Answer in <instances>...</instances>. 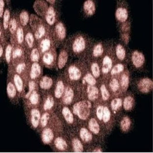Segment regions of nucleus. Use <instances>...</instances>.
<instances>
[{
    "label": "nucleus",
    "mask_w": 153,
    "mask_h": 153,
    "mask_svg": "<svg viewBox=\"0 0 153 153\" xmlns=\"http://www.w3.org/2000/svg\"><path fill=\"white\" fill-rule=\"evenodd\" d=\"M68 73L70 79L72 80H78L81 76L80 70L75 66H71L68 69Z\"/></svg>",
    "instance_id": "6"
},
{
    "label": "nucleus",
    "mask_w": 153,
    "mask_h": 153,
    "mask_svg": "<svg viewBox=\"0 0 153 153\" xmlns=\"http://www.w3.org/2000/svg\"><path fill=\"white\" fill-rule=\"evenodd\" d=\"M89 130L95 134H98L100 131V127L97 121L94 118L90 119L88 124Z\"/></svg>",
    "instance_id": "21"
},
{
    "label": "nucleus",
    "mask_w": 153,
    "mask_h": 153,
    "mask_svg": "<svg viewBox=\"0 0 153 153\" xmlns=\"http://www.w3.org/2000/svg\"><path fill=\"white\" fill-rule=\"evenodd\" d=\"M138 88L142 93H149L153 88V82L147 78L142 79L138 84Z\"/></svg>",
    "instance_id": "2"
},
{
    "label": "nucleus",
    "mask_w": 153,
    "mask_h": 153,
    "mask_svg": "<svg viewBox=\"0 0 153 153\" xmlns=\"http://www.w3.org/2000/svg\"><path fill=\"white\" fill-rule=\"evenodd\" d=\"M103 51H104V49H103L102 45L101 44H98L97 45H96L94 49L93 52V55L96 57H99L103 54Z\"/></svg>",
    "instance_id": "36"
},
{
    "label": "nucleus",
    "mask_w": 153,
    "mask_h": 153,
    "mask_svg": "<svg viewBox=\"0 0 153 153\" xmlns=\"http://www.w3.org/2000/svg\"><path fill=\"white\" fill-rule=\"evenodd\" d=\"M54 105V100L52 96H49L47 98L44 105V109L45 110L51 109Z\"/></svg>",
    "instance_id": "32"
},
{
    "label": "nucleus",
    "mask_w": 153,
    "mask_h": 153,
    "mask_svg": "<svg viewBox=\"0 0 153 153\" xmlns=\"http://www.w3.org/2000/svg\"><path fill=\"white\" fill-rule=\"evenodd\" d=\"M91 107V103L88 101L78 102L73 106V113L77 115L80 119L85 120L89 115Z\"/></svg>",
    "instance_id": "1"
},
{
    "label": "nucleus",
    "mask_w": 153,
    "mask_h": 153,
    "mask_svg": "<svg viewBox=\"0 0 153 153\" xmlns=\"http://www.w3.org/2000/svg\"><path fill=\"white\" fill-rule=\"evenodd\" d=\"M116 56L120 60H123L126 55L125 50L121 45H118L116 48Z\"/></svg>",
    "instance_id": "26"
},
{
    "label": "nucleus",
    "mask_w": 153,
    "mask_h": 153,
    "mask_svg": "<svg viewBox=\"0 0 153 153\" xmlns=\"http://www.w3.org/2000/svg\"><path fill=\"white\" fill-rule=\"evenodd\" d=\"M133 104H134V100L133 98L131 97V96H128L124 99V103H123L124 109L126 110H131L133 107Z\"/></svg>",
    "instance_id": "24"
},
{
    "label": "nucleus",
    "mask_w": 153,
    "mask_h": 153,
    "mask_svg": "<svg viewBox=\"0 0 153 153\" xmlns=\"http://www.w3.org/2000/svg\"><path fill=\"white\" fill-rule=\"evenodd\" d=\"M50 115L48 113H45L42 115L41 119V124L42 127H45L48 123V119H49Z\"/></svg>",
    "instance_id": "49"
},
{
    "label": "nucleus",
    "mask_w": 153,
    "mask_h": 153,
    "mask_svg": "<svg viewBox=\"0 0 153 153\" xmlns=\"http://www.w3.org/2000/svg\"><path fill=\"white\" fill-rule=\"evenodd\" d=\"M110 87L114 92L117 91L119 88V84L116 79H113L111 80L110 84Z\"/></svg>",
    "instance_id": "43"
},
{
    "label": "nucleus",
    "mask_w": 153,
    "mask_h": 153,
    "mask_svg": "<svg viewBox=\"0 0 153 153\" xmlns=\"http://www.w3.org/2000/svg\"><path fill=\"white\" fill-rule=\"evenodd\" d=\"M31 124L33 127L37 128L38 126L39 122L40 119V113L39 110L36 109H33L31 111Z\"/></svg>",
    "instance_id": "12"
},
{
    "label": "nucleus",
    "mask_w": 153,
    "mask_h": 153,
    "mask_svg": "<svg viewBox=\"0 0 153 153\" xmlns=\"http://www.w3.org/2000/svg\"><path fill=\"white\" fill-rule=\"evenodd\" d=\"M84 8L85 13L88 15H93L96 10L94 3L91 0H87L85 2Z\"/></svg>",
    "instance_id": "5"
},
{
    "label": "nucleus",
    "mask_w": 153,
    "mask_h": 153,
    "mask_svg": "<svg viewBox=\"0 0 153 153\" xmlns=\"http://www.w3.org/2000/svg\"><path fill=\"white\" fill-rule=\"evenodd\" d=\"M25 66H26V65H25V64L24 63L19 64L17 66V68H16V71H17V73H18V74H20V73H21L24 69Z\"/></svg>",
    "instance_id": "54"
},
{
    "label": "nucleus",
    "mask_w": 153,
    "mask_h": 153,
    "mask_svg": "<svg viewBox=\"0 0 153 153\" xmlns=\"http://www.w3.org/2000/svg\"><path fill=\"white\" fill-rule=\"evenodd\" d=\"M11 46L10 45H8L6 50V61L9 63L10 61V57H11Z\"/></svg>",
    "instance_id": "50"
},
{
    "label": "nucleus",
    "mask_w": 153,
    "mask_h": 153,
    "mask_svg": "<svg viewBox=\"0 0 153 153\" xmlns=\"http://www.w3.org/2000/svg\"><path fill=\"white\" fill-rule=\"evenodd\" d=\"M62 115L67 122L69 124H72L74 121L73 115L67 107H64L62 109Z\"/></svg>",
    "instance_id": "18"
},
{
    "label": "nucleus",
    "mask_w": 153,
    "mask_h": 153,
    "mask_svg": "<svg viewBox=\"0 0 153 153\" xmlns=\"http://www.w3.org/2000/svg\"><path fill=\"white\" fill-rule=\"evenodd\" d=\"M45 33V28L43 26H41L39 27L35 33V37H36V38L40 39L44 35Z\"/></svg>",
    "instance_id": "44"
},
{
    "label": "nucleus",
    "mask_w": 153,
    "mask_h": 153,
    "mask_svg": "<svg viewBox=\"0 0 153 153\" xmlns=\"http://www.w3.org/2000/svg\"><path fill=\"white\" fill-rule=\"evenodd\" d=\"M46 20L49 25H52L54 24L56 20V13L53 6H50L46 15Z\"/></svg>",
    "instance_id": "8"
},
{
    "label": "nucleus",
    "mask_w": 153,
    "mask_h": 153,
    "mask_svg": "<svg viewBox=\"0 0 153 153\" xmlns=\"http://www.w3.org/2000/svg\"><path fill=\"white\" fill-rule=\"evenodd\" d=\"M84 80L90 85H95L96 83V80L93 77V76L89 73L85 75V77H84Z\"/></svg>",
    "instance_id": "37"
},
{
    "label": "nucleus",
    "mask_w": 153,
    "mask_h": 153,
    "mask_svg": "<svg viewBox=\"0 0 153 153\" xmlns=\"http://www.w3.org/2000/svg\"><path fill=\"white\" fill-rule=\"evenodd\" d=\"M91 70L93 76L95 78H98L100 76V69L99 67L96 63H94L91 66Z\"/></svg>",
    "instance_id": "40"
},
{
    "label": "nucleus",
    "mask_w": 153,
    "mask_h": 153,
    "mask_svg": "<svg viewBox=\"0 0 153 153\" xmlns=\"http://www.w3.org/2000/svg\"><path fill=\"white\" fill-rule=\"evenodd\" d=\"M9 18H10V13L8 9H6L3 14V25L5 29H6L8 28L9 24Z\"/></svg>",
    "instance_id": "34"
},
{
    "label": "nucleus",
    "mask_w": 153,
    "mask_h": 153,
    "mask_svg": "<svg viewBox=\"0 0 153 153\" xmlns=\"http://www.w3.org/2000/svg\"><path fill=\"white\" fill-rule=\"evenodd\" d=\"M17 38L19 43H21L23 41L24 33L22 28H19L17 29Z\"/></svg>",
    "instance_id": "47"
},
{
    "label": "nucleus",
    "mask_w": 153,
    "mask_h": 153,
    "mask_svg": "<svg viewBox=\"0 0 153 153\" xmlns=\"http://www.w3.org/2000/svg\"><path fill=\"white\" fill-rule=\"evenodd\" d=\"M104 107L102 105L99 106L98 107L97 109V111H96V114H97V116L98 118L100 120H102L103 119V112H104Z\"/></svg>",
    "instance_id": "51"
},
{
    "label": "nucleus",
    "mask_w": 153,
    "mask_h": 153,
    "mask_svg": "<svg viewBox=\"0 0 153 153\" xmlns=\"http://www.w3.org/2000/svg\"><path fill=\"white\" fill-rule=\"evenodd\" d=\"M14 82L18 91H21L23 89V82L22 79L18 75H15L14 77Z\"/></svg>",
    "instance_id": "28"
},
{
    "label": "nucleus",
    "mask_w": 153,
    "mask_h": 153,
    "mask_svg": "<svg viewBox=\"0 0 153 153\" xmlns=\"http://www.w3.org/2000/svg\"><path fill=\"white\" fill-rule=\"evenodd\" d=\"M129 84V78L128 75L124 74L123 75L121 79V85L123 89H127L128 87Z\"/></svg>",
    "instance_id": "33"
},
{
    "label": "nucleus",
    "mask_w": 153,
    "mask_h": 153,
    "mask_svg": "<svg viewBox=\"0 0 153 153\" xmlns=\"http://www.w3.org/2000/svg\"><path fill=\"white\" fill-rule=\"evenodd\" d=\"M132 61L135 66L138 68L142 66L145 61V57L142 53L135 51L132 55Z\"/></svg>",
    "instance_id": "3"
},
{
    "label": "nucleus",
    "mask_w": 153,
    "mask_h": 153,
    "mask_svg": "<svg viewBox=\"0 0 153 153\" xmlns=\"http://www.w3.org/2000/svg\"><path fill=\"white\" fill-rule=\"evenodd\" d=\"M64 90V85L61 80H59L57 82L56 86V89L54 91V95L57 98H59L62 96Z\"/></svg>",
    "instance_id": "20"
},
{
    "label": "nucleus",
    "mask_w": 153,
    "mask_h": 153,
    "mask_svg": "<svg viewBox=\"0 0 153 153\" xmlns=\"http://www.w3.org/2000/svg\"><path fill=\"white\" fill-rule=\"evenodd\" d=\"M54 144L57 148L59 150H65L67 147L66 142L62 138H58L54 141Z\"/></svg>",
    "instance_id": "23"
},
{
    "label": "nucleus",
    "mask_w": 153,
    "mask_h": 153,
    "mask_svg": "<svg viewBox=\"0 0 153 153\" xmlns=\"http://www.w3.org/2000/svg\"><path fill=\"white\" fill-rule=\"evenodd\" d=\"M102 71L104 74H107L110 70L112 65V60L110 57L105 56L103 59Z\"/></svg>",
    "instance_id": "13"
},
{
    "label": "nucleus",
    "mask_w": 153,
    "mask_h": 153,
    "mask_svg": "<svg viewBox=\"0 0 153 153\" xmlns=\"http://www.w3.org/2000/svg\"><path fill=\"white\" fill-rule=\"evenodd\" d=\"M9 31H10L11 34L14 33L15 31L17 28V24H16V21L15 19H13L10 21L9 22Z\"/></svg>",
    "instance_id": "48"
},
{
    "label": "nucleus",
    "mask_w": 153,
    "mask_h": 153,
    "mask_svg": "<svg viewBox=\"0 0 153 153\" xmlns=\"http://www.w3.org/2000/svg\"><path fill=\"white\" fill-rule=\"evenodd\" d=\"M131 122L128 116H125L121 121V128L123 131H127L130 129Z\"/></svg>",
    "instance_id": "22"
},
{
    "label": "nucleus",
    "mask_w": 153,
    "mask_h": 153,
    "mask_svg": "<svg viewBox=\"0 0 153 153\" xmlns=\"http://www.w3.org/2000/svg\"><path fill=\"white\" fill-rule=\"evenodd\" d=\"M74 97V92L72 88L67 87L65 90V93L63 97V102L66 105L71 104Z\"/></svg>",
    "instance_id": "9"
},
{
    "label": "nucleus",
    "mask_w": 153,
    "mask_h": 153,
    "mask_svg": "<svg viewBox=\"0 0 153 153\" xmlns=\"http://www.w3.org/2000/svg\"><path fill=\"white\" fill-rule=\"evenodd\" d=\"M87 92L88 94V99L90 100H95L98 97L99 91L96 87L90 85L87 87Z\"/></svg>",
    "instance_id": "10"
},
{
    "label": "nucleus",
    "mask_w": 153,
    "mask_h": 153,
    "mask_svg": "<svg viewBox=\"0 0 153 153\" xmlns=\"http://www.w3.org/2000/svg\"><path fill=\"white\" fill-rule=\"evenodd\" d=\"M43 60L45 64L47 65H50L53 62L54 57L50 53H45V54H44Z\"/></svg>",
    "instance_id": "35"
},
{
    "label": "nucleus",
    "mask_w": 153,
    "mask_h": 153,
    "mask_svg": "<svg viewBox=\"0 0 153 153\" xmlns=\"http://www.w3.org/2000/svg\"><path fill=\"white\" fill-rule=\"evenodd\" d=\"M93 152H95V153H101V152H102V151L101 149L97 148L94 150Z\"/></svg>",
    "instance_id": "56"
},
{
    "label": "nucleus",
    "mask_w": 153,
    "mask_h": 153,
    "mask_svg": "<svg viewBox=\"0 0 153 153\" xmlns=\"http://www.w3.org/2000/svg\"><path fill=\"white\" fill-rule=\"evenodd\" d=\"M39 96L36 91H33L29 96V101L31 104L36 105L38 102Z\"/></svg>",
    "instance_id": "38"
},
{
    "label": "nucleus",
    "mask_w": 153,
    "mask_h": 153,
    "mask_svg": "<svg viewBox=\"0 0 153 153\" xmlns=\"http://www.w3.org/2000/svg\"><path fill=\"white\" fill-rule=\"evenodd\" d=\"M85 48V39L82 36L77 37L74 41L73 45V51L75 53H80Z\"/></svg>",
    "instance_id": "4"
},
{
    "label": "nucleus",
    "mask_w": 153,
    "mask_h": 153,
    "mask_svg": "<svg viewBox=\"0 0 153 153\" xmlns=\"http://www.w3.org/2000/svg\"><path fill=\"white\" fill-rule=\"evenodd\" d=\"M68 59V54L66 52L63 51L61 52L59 55V60H58V66L59 69H62L65 66Z\"/></svg>",
    "instance_id": "14"
},
{
    "label": "nucleus",
    "mask_w": 153,
    "mask_h": 153,
    "mask_svg": "<svg viewBox=\"0 0 153 153\" xmlns=\"http://www.w3.org/2000/svg\"><path fill=\"white\" fill-rule=\"evenodd\" d=\"M101 91L102 92V96L103 99L104 100L106 101L110 98V93L108 91L107 88L105 87V85H102L101 87Z\"/></svg>",
    "instance_id": "39"
},
{
    "label": "nucleus",
    "mask_w": 153,
    "mask_h": 153,
    "mask_svg": "<svg viewBox=\"0 0 153 153\" xmlns=\"http://www.w3.org/2000/svg\"><path fill=\"white\" fill-rule=\"evenodd\" d=\"M80 137L82 140L85 142H89L92 139V136L90 133L87 129L82 128L80 129Z\"/></svg>",
    "instance_id": "19"
},
{
    "label": "nucleus",
    "mask_w": 153,
    "mask_h": 153,
    "mask_svg": "<svg viewBox=\"0 0 153 153\" xmlns=\"http://www.w3.org/2000/svg\"><path fill=\"white\" fill-rule=\"evenodd\" d=\"M73 149L76 153H80L82 152L84 148L82 143L79 139L75 138L72 141Z\"/></svg>",
    "instance_id": "25"
},
{
    "label": "nucleus",
    "mask_w": 153,
    "mask_h": 153,
    "mask_svg": "<svg viewBox=\"0 0 153 153\" xmlns=\"http://www.w3.org/2000/svg\"><path fill=\"white\" fill-rule=\"evenodd\" d=\"M53 85V80L51 78L44 77L40 80V87L44 89H49Z\"/></svg>",
    "instance_id": "15"
},
{
    "label": "nucleus",
    "mask_w": 153,
    "mask_h": 153,
    "mask_svg": "<svg viewBox=\"0 0 153 153\" xmlns=\"http://www.w3.org/2000/svg\"><path fill=\"white\" fill-rule=\"evenodd\" d=\"M26 40L28 43L29 48H32L33 46V43L34 38L33 37V34L31 33H28L26 36Z\"/></svg>",
    "instance_id": "46"
},
{
    "label": "nucleus",
    "mask_w": 153,
    "mask_h": 153,
    "mask_svg": "<svg viewBox=\"0 0 153 153\" xmlns=\"http://www.w3.org/2000/svg\"><path fill=\"white\" fill-rule=\"evenodd\" d=\"M116 17L119 21L125 22L128 17V11L125 8H119L116 11Z\"/></svg>",
    "instance_id": "11"
},
{
    "label": "nucleus",
    "mask_w": 153,
    "mask_h": 153,
    "mask_svg": "<svg viewBox=\"0 0 153 153\" xmlns=\"http://www.w3.org/2000/svg\"><path fill=\"white\" fill-rule=\"evenodd\" d=\"M3 53V49L2 48V46H0V57H2Z\"/></svg>",
    "instance_id": "57"
},
{
    "label": "nucleus",
    "mask_w": 153,
    "mask_h": 153,
    "mask_svg": "<svg viewBox=\"0 0 153 153\" xmlns=\"http://www.w3.org/2000/svg\"><path fill=\"white\" fill-rule=\"evenodd\" d=\"M20 19L21 23L23 26H25L27 25L29 20V17L28 13L26 11H22L20 14Z\"/></svg>",
    "instance_id": "27"
},
{
    "label": "nucleus",
    "mask_w": 153,
    "mask_h": 153,
    "mask_svg": "<svg viewBox=\"0 0 153 153\" xmlns=\"http://www.w3.org/2000/svg\"><path fill=\"white\" fill-rule=\"evenodd\" d=\"M122 101L120 98L113 99L111 103V107L113 110H116L122 105Z\"/></svg>",
    "instance_id": "31"
},
{
    "label": "nucleus",
    "mask_w": 153,
    "mask_h": 153,
    "mask_svg": "<svg viewBox=\"0 0 153 153\" xmlns=\"http://www.w3.org/2000/svg\"><path fill=\"white\" fill-rule=\"evenodd\" d=\"M47 1V2H49L50 3H54V2H55V1H50V0H49V1L48 0V1Z\"/></svg>",
    "instance_id": "58"
},
{
    "label": "nucleus",
    "mask_w": 153,
    "mask_h": 153,
    "mask_svg": "<svg viewBox=\"0 0 153 153\" xmlns=\"http://www.w3.org/2000/svg\"><path fill=\"white\" fill-rule=\"evenodd\" d=\"M7 93L8 96L10 98L14 97L16 94L15 87L11 82H9L7 86Z\"/></svg>",
    "instance_id": "30"
},
{
    "label": "nucleus",
    "mask_w": 153,
    "mask_h": 153,
    "mask_svg": "<svg viewBox=\"0 0 153 153\" xmlns=\"http://www.w3.org/2000/svg\"><path fill=\"white\" fill-rule=\"evenodd\" d=\"M110 110L107 107H105L104 108V112H103V119L105 123H107L110 120Z\"/></svg>",
    "instance_id": "42"
},
{
    "label": "nucleus",
    "mask_w": 153,
    "mask_h": 153,
    "mask_svg": "<svg viewBox=\"0 0 153 153\" xmlns=\"http://www.w3.org/2000/svg\"><path fill=\"white\" fill-rule=\"evenodd\" d=\"M54 138V133L50 128L45 129L42 134V139L44 144L51 143Z\"/></svg>",
    "instance_id": "7"
},
{
    "label": "nucleus",
    "mask_w": 153,
    "mask_h": 153,
    "mask_svg": "<svg viewBox=\"0 0 153 153\" xmlns=\"http://www.w3.org/2000/svg\"><path fill=\"white\" fill-rule=\"evenodd\" d=\"M41 72L40 65L37 63L33 64L31 66V71L30 73V77L32 79H36V78L39 76Z\"/></svg>",
    "instance_id": "17"
},
{
    "label": "nucleus",
    "mask_w": 153,
    "mask_h": 153,
    "mask_svg": "<svg viewBox=\"0 0 153 153\" xmlns=\"http://www.w3.org/2000/svg\"><path fill=\"white\" fill-rule=\"evenodd\" d=\"M29 91L28 92V93L26 95V98H27L30 96V95L31 94V93L33 92L35 88L36 84H35L34 81L29 82Z\"/></svg>",
    "instance_id": "52"
},
{
    "label": "nucleus",
    "mask_w": 153,
    "mask_h": 153,
    "mask_svg": "<svg viewBox=\"0 0 153 153\" xmlns=\"http://www.w3.org/2000/svg\"><path fill=\"white\" fill-rule=\"evenodd\" d=\"M3 8H4V2L3 0L0 1V17H2L3 13Z\"/></svg>",
    "instance_id": "55"
},
{
    "label": "nucleus",
    "mask_w": 153,
    "mask_h": 153,
    "mask_svg": "<svg viewBox=\"0 0 153 153\" xmlns=\"http://www.w3.org/2000/svg\"><path fill=\"white\" fill-rule=\"evenodd\" d=\"M51 46V42L49 39H45L42 40V42L40 44V48L42 52H45L49 49Z\"/></svg>",
    "instance_id": "29"
},
{
    "label": "nucleus",
    "mask_w": 153,
    "mask_h": 153,
    "mask_svg": "<svg viewBox=\"0 0 153 153\" xmlns=\"http://www.w3.org/2000/svg\"><path fill=\"white\" fill-rule=\"evenodd\" d=\"M124 68V66L121 64H117L112 69V70L111 71V74L113 75L116 74L121 72L122 71H123Z\"/></svg>",
    "instance_id": "41"
},
{
    "label": "nucleus",
    "mask_w": 153,
    "mask_h": 153,
    "mask_svg": "<svg viewBox=\"0 0 153 153\" xmlns=\"http://www.w3.org/2000/svg\"><path fill=\"white\" fill-rule=\"evenodd\" d=\"M22 54V50L20 49H17L13 52V57L15 59L17 57H19L21 56Z\"/></svg>",
    "instance_id": "53"
},
{
    "label": "nucleus",
    "mask_w": 153,
    "mask_h": 153,
    "mask_svg": "<svg viewBox=\"0 0 153 153\" xmlns=\"http://www.w3.org/2000/svg\"><path fill=\"white\" fill-rule=\"evenodd\" d=\"M31 60L34 62H36L38 61L39 59V54L38 51L36 49H34L31 51Z\"/></svg>",
    "instance_id": "45"
},
{
    "label": "nucleus",
    "mask_w": 153,
    "mask_h": 153,
    "mask_svg": "<svg viewBox=\"0 0 153 153\" xmlns=\"http://www.w3.org/2000/svg\"><path fill=\"white\" fill-rule=\"evenodd\" d=\"M56 31L58 37L61 39L65 38L66 36V30L62 23L59 22L56 25Z\"/></svg>",
    "instance_id": "16"
}]
</instances>
